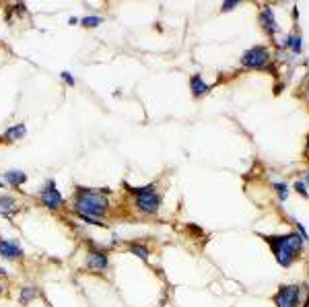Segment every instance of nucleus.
<instances>
[{"label":"nucleus","mask_w":309,"mask_h":307,"mask_svg":"<svg viewBox=\"0 0 309 307\" xmlns=\"http://www.w3.org/2000/svg\"><path fill=\"white\" fill-rule=\"evenodd\" d=\"M109 190L79 188L72 196V213L76 217H89L95 221H105L109 215Z\"/></svg>","instance_id":"nucleus-1"},{"label":"nucleus","mask_w":309,"mask_h":307,"mask_svg":"<svg viewBox=\"0 0 309 307\" xmlns=\"http://www.w3.org/2000/svg\"><path fill=\"white\" fill-rule=\"evenodd\" d=\"M262 237L270 245L276 262L282 268H291L293 262H295V258L305 250V241L299 237L297 231L286 233V235H262Z\"/></svg>","instance_id":"nucleus-2"},{"label":"nucleus","mask_w":309,"mask_h":307,"mask_svg":"<svg viewBox=\"0 0 309 307\" xmlns=\"http://www.w3.org/2000/svg\"><path fill=\"white\" fill-rule=\"evenodd\" d=\"M126 188L134 196V206L142 217H154L159 213L163 198L157 192V184H148V186H142V188H132V186L126 184Z\"/></svg>","instance_id":"nucleus-3"},{"label":"nucleus","mask_w":309,"mask_h":307,"mask_svg":"<svg viewBox=\"0 0 309 307\" xmlns=\"http://www.w3.org/2000/svg\"><path fill=\"white\" fill-rule=\"evenodd\" d=\"M239 64L247 70H270L272 74H276V70L272 68V54L268 46H254L249 50L243 52Z\"/></svg>","instance_id":"nucleus-4"},{"label":"nucleus","mask_w":309,"mask_h":307,"mask_svg":"<svg viewBox=\"0 0 309 307\" xmlns=\"http://www.w3.org/2000/svg\"><path fill=\"white\" fill-rule=\"evenodd\" d=\"M276 307H301L303 305V286L297 282L280 284L272 297Z\"/></svg>","instance_id":"nucleus-5"},{"label":"nucleus","mask_w":309,"mask_h":307,"mask_svg":"<svg viewBox=\"0 0 309 307\" xmlns=\"http://www.w3.org/2000/svg\"><path fill=\"white\" fill-rule=\"evenodd\" d=\"M89 250H87V256H85V268L89 272H95V274H105L107 268H109V256H107V250L95 245L93 241H89Z\"/></svg>","instance_id":"nucleus-6"},{"label":"nucleus","mask_w":309,"mask_h":307,"mask_svg":"<svg viewBox=\"0 0 309 307\" xmlns=\"http://www.w3.org/2000/svg\"><path fill=\"white\" fill-rule=\"evenodd\" d=\"M40 202H42L48 210L56 213V210H60V208L64 206L66 200L62 198L60 190L56 188V182H54V180H48V182L44 184V188L40 190Z\"/></svg>","instance_id":"nucleus-7"},{"label":"nucleus","mask_w":309,"mask_h":307,"mask_svg":"<svg viewBox=\"0 0 309 307\" xmlns=\"http://www.w3.org/2000/svg\"><path fill=\"white\" fill-rule=\"evenodd\" d=\"M0 258H5L9 262H21L25 258V250L17 239L0 235Z\"/></svg>","instance_id":"nucleus-8"},{"label":"nucleus","mask_w":309,"mask_h":307,"mask_svg":"<svg viewBox=\"0 0 309 307\" xmlns=\"http://www.w3.org/2000/svg\"><path fill=\"white\" fill-rule=\"evenodd\" d=\"M260 27L264 29V33L268 37H274L276 31H278V23H276V17H274V11L270 5H266L262 11H260Z\"/></svg>","instance_id":"nucleus-9"},{"label":"nucleus","mask_w":309,"mask_h":307,"mask_svg":"<svg viewBox=\"0 0 309 307\" xmlns=\"http://www.w3.org/2000/svg\"><path fill=\"white\" fill-rule=\"evenodd\" d=\"M190 91H192V97L194 99H200V97H204L208 91H210V85L202 79V74H192V79H190Z\"/></svg>","instance_id":"nucleus-10"},{"label":"nucleus","mask_w":309,"mask_h":307,"mask_svg":"<svg viewBox=\"0 0 309 307\" xmlns=\"http://www.w3.org/2000/svg\"><path fill=\"white\" fill-rule=\"evenodd\" d=\"M37 297H40V289L35 284H25V286L19 289L17 301H19V305H31Z\"/></svg>","instance_id":"nucleus-11"},{"label":"nucleus","mask_w":309,"mask_h":307,"mask_svg":"<svg viewBox=\"0 0 309 307\" xmlns=\"http://www.w3.org/2000/svg\"><path fill=\"white\" fill-rule=\"evenodd\" d=\"M25 134H27V126H25V124H15V126H11L3 136H0V140H3V142H17V140H21Z\"/></svg>","instance_id":"nucleus-12"},{"label":"nucleus","mask_w":309,"mask_h":307,"mask_svg":"<svg viewBox=\"0 0 309 307\" xmlns=\"http://www.w3.org/2000/svg\"><path fill=\"white\" fill-rule=\"evenodd\" d=\"M27 182V174L23 169H9L5 174V184L13 186V188H21Z\"/></svg>","instance_id":"nucleus-13"},{"label":"nucleus","mask_w":309,"mask_h":307,"mask_svg":"<svg viewBox=\"0 0 309 307\" xmlns=\"http://www.w3.org/2000/svg\"><path fill=\"white\" fill-rule=\"evenodd\" d=\"M128 252L134 254V256H138V258L144 260V262H148V258H150V254H152V250L148 247V243H142V241H130V243H128Z\"/></svg>","instance_id":"nucleus-14"},{"label":"nucleus","mask_w":309,"mask_h":307,"mask_svg":"<svg viewBox=\"0 0 309 307\" xmlns=\"http://www.w3.org/2000/svg\"><path fill=\"white\" fill-rule=\"evenodd\" d=\"M17 210V200L13 196H0V215L5 219H13Z\"/></svg>","instance_id":"nucleus-15"},{"label":"nucleus","mask_w":309,"mask_h":307,"mask_svg":"<svg viewBox=\"0 0 309 307\" xmlns=\"http://www.w3.org/2000/svg\"><path fill=\"white\" fill-rule=\"evenodd\" d=\"M282 46L288 48L293 54H301V52H303V37H301L299 33H291V35L284 37Z\"/></svg>","instance_id":"nucleus-16"},{"label":"nucleus","mask_w":309,"mask_h":307,"mask_svg":"<svg viewBox=\"0 0 309 307\" xmlns=\"http://www.w3.org/2000/svg\"><path fill=\"white\" fill-rule=\"evenodd\" d=\"M103 21H105V19L99 17V15H85V17L79 19V25L85 27V29H95V27H99Z\"/></svg>","instance_id":"nucleus-17"},{"label":"nucleus","mask_w":309,"mask_h":307,"mask_svg":"<svg viewBox=\"0 0 309 307\" xmlns=\"http://www.w3.org/2000/svg\"><path fill=\"white\" fill-rule=\"evenodd\" d=\"M307 186H309V174H307L303 180H297V182L293 184V190H295L297 194H301L303 198H307V196H309V190H307Z\"/></svg>","instance_id":"nucleus-18"},{"label":"nucleus","mask_w":309,"mask_h":307,"mask_svg":"<svg viewBox=\"0 0 309 307\" xmlns=\"http://www.w3.org/2000/svg\"><path fill=\"white\" fill-rule=\"evenodd\" d=\"M272 186H274V190H276V194H278V200L284 202V200L288 198V186H286L284 182H274Z\"/></svg>","instance_id":"nucleus-19"},{"label":"nucleus","mask_w":309,"mask_h":307,"mask_svg":"<svg viewBox=\"0 0 309 307\" xmlns=\"http://www.w3.org/2000/svg\"><path fill=\"white\" fill-rule=\"evenodd\" d=\"M239 7L237 0H225V3L221 5V13H229V11H235Z\"/></svg>","instance_id":"nucleus-20"},{"label":"nucleus","mask_w":309,"mask_h":307,"mask_svg":"<svg viewBox=\"0 0 309 307\" xmlns=\"http://www.w3.org/2000/svg\"><path fill=\"white\" fill-rule=\"evenodd\" d=\"M60 79H62L68 87H72V85L76 83V81H74V76H72V72H68V70H62V72H60Z\"/></svg>","instance_id":"nucleus-21"},{"label":"nucleus","mask_w":309,"mask_h":307,"mask_svg":"<svg viewBox=\"0 0 309 307\" xmlns=\"http://www.w3.org/2000/svg\"><path fill=\"white\" fill-rule=\"evenodd\" d=\"M297 233H299V237L305 241V243H309V233H307V229H305V225H301V223H297Z\"/></svg>","instance_id":"nucleus-22"},{"label":"nucleus","mask_w":309,"mask_h":307,"mask_svg":"<svg viewBox=\"0 0 309 307\" xmlns=\"http://www.w3.org/2000/svg\"><path fill=\"white\" fill-rule=\"evenodd\" d=\"M0 278H9V270L5 266H0Z\"/></svg>","instance_id":"nucleus-23"},{"label":"nucleus","mask_w":309,"mask_h":307,"mask_svg":"<svg viewBox=\"0 0 309 307\" xmlns=\"http://www.w3.org/2000/svg\"><path fill=\"white\" fill-rule=\"evenodd\" d=\"M7 295V286H5V282L0 280V297H5Z\"/></svg>","instance_id":"nucleus-24"},{"label":"nucleus","mask_w":309,"mask_h":307,"mask_svg":"<svg viewBox=\"0 0 309 307\" xmlns=\"http://www.w3.org/2000/svg\"><path fill=\"white\" fill-rule=\"evenodd\" d=\"M68 25H79V19H76V17H70V19H68Z\"/></svg>","instance_id":"nucleus-25"},{"label":"nucleus","mask_w":309,"mask_h":307,"mask_svg":"<svg viewBox=\"0 0 309 307\" xmlns=\"http://www.w3.org/2000/svg\"><path fill=\"white\" fill-rule=\"evenodd\" d=\"M293 19H295V21H297V19H299V9H297V7H295V9H293Z\"/></svg>","instance_id":"nucleus-26"},{"label":"nucleus","mask_w":309,"mask_h":307,"mask_svg":"<svg viewBox=\"0 0 309 307\" xmlns=\"http://www.w3.org/2000/svg\"><path fill=\"white\" fill-rule=\"evenodd\" d=\"M7 184H5V180H0V188H5Z\"/></svg>","instance_id":"nucleus-27"}]
</instances>
